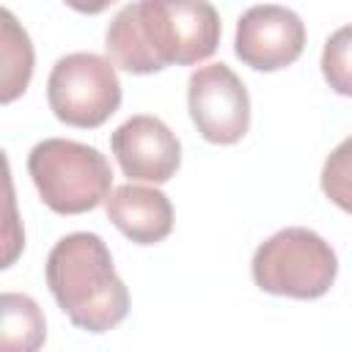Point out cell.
<instances>
[{"label": "cell", "instance_id": "1", "mask_svg": "<svg viewBox=\"0 0 352 352\" xmlns=\"http://www.w3.org/2000/svg\"><path fill=\"white\" fill-rule=\"evenodd\" d=\"M217 44L220 16L209 0H135L104 33L110 60L129 74L201 63L214 55Z\"/></svg>", "mask_w": 352, "mask_h": 352}, {"label": "cell", "instance_id": "2", "mask_svg": "<svg viewBox=\"0 0 352 352\" xmlns=\"http://www.w3.org/2000/svg\"><path fill=\"white\" fill-rule=\"evenodd\" d=\"M47 286L60 311L88 333H107L129 314V292L99 234L74 231L47 256Z\"/></svg>", "mask_w": 352, "mask_h": 352}, {"label": "cell", "instance_id": "3", "mask_svg": "<svg viewBox=\"0 0 352 352\" xmlns=\"http://www.w3.org/2000/svg\"><path fill=\"white\" fill-rule=\"evenodd\" d=\"M28 173L41 201L58 214H82L107 201L113 170L104 154L88 143L47 138L28 154Z\"/></svg>", "mask_w": 352, "mask_h": 352}, {"label": "cell", "instance_id": "4", "mask_svg": "<svg viewBox=\"0 0 352 352\" xmlns=\"http://www.w3.org/2000/svg\"><path fill=\"white\" fill-rule=\"evenodd\" d=\"M250 272L256 286L267 294L316 300L336 283L338 258L316 231L292 226L256 248Z\"/></svg>", "mask_w": 352, "mask_h": 352}, {"label": "cell", "instance_id": "5", "mask_svg": "<svg viewBox=\"0 0 352 352\" xmlns=\"http://www.w3.org/2000/svg\"><path fill=\"white\" fill-rule=\"evenodd\" d=\"M47 102L55 118L69 126H102L121 104L116 63L96 52L63 55L50 72Z\"/></svg>", "mask_w": 352, "mask_h": 352}, {"label": "cell", "instance_id": "6", "mask_svg": "<svg viewBox=\"0 0 352 352\" xmlns=\"http://www.w3.org/2000/svg\"><path fill=\"white\" fill-rule=\"evenodd\" d=\"M187 107L198 132L217 146L239 143L250 126L248 88L226 63H209L190 74Z\"/></svg>", "mask_w": 352, "mask_h": 352}, {"label": "cell", "instance_id": "7", "mask_svg": "<svg viewBox=\"0 0 352 352\" xmlns=\"http://www.w3.org/2000/svg\"><path fill=\"white\" fill-rule=\"evenodd\" d=\"M305 50L302 19L283 6H253L236 22V58L256 72H278L292 66Z\"/></svg>", "mask_w": 352, "mask_h": 352}, {"label": "cell", "instance_id": "8", "mask_svg": "<svg viewBox=\"0 0 352 352\" xmlns=\"http://www.w3.org/2000/svg\"><path fill=\"white\" fill-rule=\"evenodd\" d=\"M110 148L124 176L135 182L162 184L176 176L182 165V146L170 126L154 116L126 118L110 138Z\"/></svg>", "mask_w": 352, "mask_h": 352}, {"label": "cell", "instance_id": "9", "mask_svg": "<svg viewBox=\"0 0 352 352\" xmlns=\"http://www.w3.org/2000/svg\"><path fill=\"white\" fill-rule=\"evenodd\" d=\"M107 220L135 245H157L173 231V206L165 192L143 184H121L104 201Z\"/></svg>", "mask_w": 352, "mask_h": 352}, {"label": "cell", "instance_id": "10", "mask_svg": "<svg viewBox=\"0 0 352 352\" xmlns=\"http://www.w3.org/2000/svg\"><path fill=\"white\" fill-rule=\"evenodd\" d=\"M3 336L0 346L8 352H33L44 344L47 324L38 302L28 294L6 292L3 294Z\"/></svg>", "mask_w": 352, "mask_h": 352}, {"label": "cell", "instance_id": "11", "mask_svg": "<svg viewBox=\"0 0 352 352\" xmlns=\"http://www.w3.org/2000/svg\"><path fill=\"white\" fill-rule=\"evenodd\" d=\"M33 77V44L25 28L14 19V14L3 11V77H0V102L8 104L19 94H25Z\"/></svg>", "mask_w": 352, "mask_h": 352}, {"label": "cell", "instance_id": "12", "mask_svg": "<svg viewBox=\"0 0 352 352\" xmlns=\"http://www.w3.org/2000/svg\"><path fill=\"white\" fill-rule=\"evenodd\" d=\"M322 74L327 85L341 94L352 96V25L338 28L322 50Z\"/></svg>", "mask_w": 352, "mask_h": 352}, {"label": "cell", "instance_id": "13", "mask_svg": "<svg viewBox=\"0 0 352 352\" xmlns=\"http://www.w3.org/2000/svg\"><path fill=\"white\" fill-rule=\"evenodd\" d=\"M322 190L338 209L352 214V135L344 138L324 160Z\"/></svg>", "mask_w": 352, "mask_h": 352}, {"label": "cell", "instance_id": "14", "mask_svg": "<svg viewBox=\"0 0 352 352\" xmlns=\"http://www.w3.org/2000/svg\"><path fill=\"white\" fill-rule=\"evenodd\" d=\"M69 8H74V11H80V14H102V11H107L116 0H63Z\"/></svg>", "mask_w": 352, "mask_h": 352}]
</instances>
